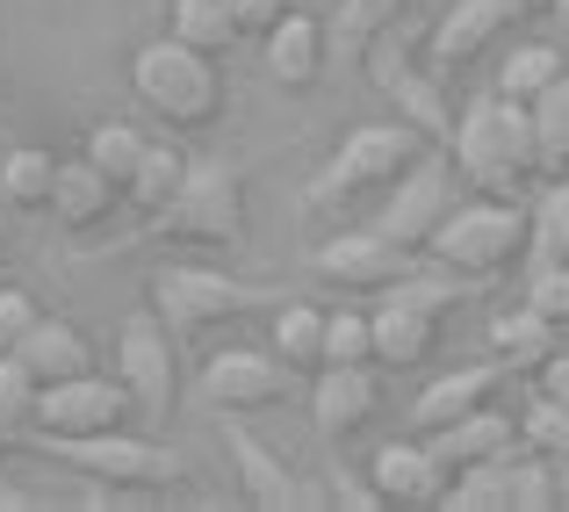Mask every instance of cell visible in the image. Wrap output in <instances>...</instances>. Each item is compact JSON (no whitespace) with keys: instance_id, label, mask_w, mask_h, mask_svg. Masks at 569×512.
I'll return each instance as SVG.
<instances>
[{"instance_id":"obj_30","label":"cell","mask_w":569,"mask_h":512,"mask_svg":"<svg viewBox=\"0 0 569 512\" xmlns=\"http://www.w3.org/2000/svg\"><path fill=\"white\" fill-rule=\"evenodd\" d=\"M188 159H194V152H181V145H167V138H152V145H144L138 180L123 188V203L138 209V217H152V209H159V203H167V195L188 180Z\"/></svg>"},{"instance_id":"obj_41","label":"cell","mask_w":569,"mask_h":512,"mask_svg":"<svg viewBox=\"0 0 569 512\" xmlns=\"http://www.w3.org/2000/svg\"><path fill=\"white\" fill-rule=\"evenodd\" d=\"M43 318V304L29 289H14V282H0V354H8V346H22V333L29 325Z\"/></svg>"},{"instance_id":"obj_11","label":"cell","mask_w":569,"mask_h":512,"mask_svg":"<svg viewBox=\"0 0 569 512\" xmlns=\"http://www.w3.org/2000/svg\"><path fill=\"white\" fill-rule=\"evenodd\" d=\"M138 419V397L123 390V375H66V383H43L37 397V433H109V426H130Z\"/></svg>"},{"instance_id":"obj_20","label":"cell","mask_w":569,"mask_h":512,"mask_svg":"<svg viewBox=\"0 0 569 512\" xmlns=\"http://www.w3.org/2000/svg\"><path fill=\"white\" fill-rule=\"evenodd\" d=\"M426 441H432V455L447 462V476H455V470H469V462H505V455H519V419L498 412V404H476V412L432 426Z\"/></svg>"},{"instance_id":"obj_23","label":"cell","mask_w":569,"mask_h":512,"mask_svg":"<svg viewBox=\"0 0 569 512\" xmlns=\"http://www.w3.org/2000/svg\"><path fill=\"white\" fill-rule=\"evenodd\" d=\"M8 354H22L29 368H37V383H66V375L94 368V339H87L72 318H37L22 333V346H8Z\"/></svg>"},{"instance_id":"obj_27","label":"cell","mask_w":569,"mask_h":512,"mask_svg":"<svg viewBox=\"0 0 569 512\" xmlns=\"http://www.w3.org/2000/svg\"><path fill=\"white\" fill-rule=\"evenodd\" d=\"M505 491H512V512H548V505H562V462L519 441V455H505Z\"/></svg>"},{"instance_id":"obj_9","label":"cell","mask_w":569,"mask_h":512,"mask_svg":"<svg viewBox=\"0 0 569 512\" xmlns=\"http://www.w3.org/2000/svg\"><path fill=\"white\" fill-rule=\"evenodd\" d=\"M361 58H368V80L397 101V116L418 130V138H426V145H447V138H455V95H447V72L432 66V58L418 66V58L403 51L397 29H382Z\"/></svg>"},{"instance_id":"obj_26","label":"cell","mask_w":569,"mask_h":512,"mask_svg":"<svg viewBox=\"0 0 569 512\" xmlns=\"http://www.w3.org/2000/svg\"><path fill=\"white\" fill-rule=\"evenodd\" d=\"M51 180H58V159L43 145H8L0 152V203L8 209H51Z\"/></svg>"},{"instance_id":"obj_33","label":"cell","mask_w":569,"mask_h":512,"mask_svg":"<svg viewBox=\"0 0 569 512\" xmlns=\"http://www.w3.org/2000/svg\"><path fill=\"white\" fill-rule=\"evenodd\" d=\"M173 37L194 43V51H209V58H223L238 43V29H231V14H223V0H173Z\"/></svg>"},{"instance_id":"obj_16","label":"cell","mask_w":569,"mask_h":512,"mask_svg":"<svg viewBox=\"0 0 569 512\" xmlns=\"http://www.w3.org/2000/svg\"><path fill=\"white\" fill-rule=\"evenodd\" d=\"M382 404V368L376 361H347V368H318L310 375V426L325 441H353Z\"/></svg>"},{"instance_id":"obj_6","label":"cell","mask_w":569,"mask_h":512,"mask_svg":"<svg viewBox=\"0 0 569 512\" xmlns=\"http://www.w3.org/2000/svg\"><path fill=\"white\" fill-rule=\"evenodd\" d=\"M281 296L252 289V282L223 275V267H194V260H167L152 275V311L173 325V339H202V333H223V325L252 318V311H274Z\"/></svg>"},{"instance_id":"obj_36","label":"cell","mask_w":569,"mask_h":512,"mask_svg":"<svg viewBox=\"0 0 569 512\" xmlns=\"http://www.w3.org/2000/svg\"><path fill=\"white\" fill-rule=\"evenodd\" d=\"M527 253H556V260H569V174H548L541 203H533V246Z\"/></svg>"},{"instance_id":"obj_2","label":"cell","mask_w":569,"mask_h":512,"mask_svg":"<svg viewBox=\"0 0 569 512\" xmlns=\"http://www.w3.org/2000/svg\"><path fill=\"white\" fill-rule=\"evenodd\" d=\"M447 152H455L461 188H476V195H519L541 174V159H533V116H527V101H512V95L461 101Z\"/></svg>"},{"instance_id":"obj_14","label":"cell","mask_w":569,"mask_h":512,"mask_svg":"<svg viewBox=\"0 0 569 512\" xmlns=\"http://www.w3.org/2000/svg\"><path fill=\"white\" fill-rule=\"evenodd\" d=\"M411 260H418V253L389 246L376 224H353V232L325 238V246L310 253V275H318V282H339V289H397Z\"/></svg>"},{"instance_id":"obj_18","label":"cell","mask_w":569,"mask_h":512,"mask_svg":"<svg viewBox=\"0 0 569 512\" xmlns=\"http://www.w3.org/2000/svg\"><path fill=\"white\" fill-rule=\"evenodd\" d=\"M325 66H332V29H325L318 14L289 8L274 29H267V80H274V87L303 95V87L325 80Z\"/></svg>"},{"instance_id":"obj_7","label":"cell","mask_w":569,"mask_h":512,"mask_svg":"<svg viewBox=\"0 0 569 512\" xmlns=\"http://www.w3.org/2000/svg\"><path fill=\"white\" fill-rule=\"evenodd\" d=\"M418 152H426V138H418V130L403 124V116L347 130V138H339V152L325 159L318 174H310L303 209H332V203H353V195H368V188H389V180L411 167Z\"/></svg>"},{"instance_id":"obj_15","label":"cell","mask_w":569,"mask_h":512,"mask_svg":"<svg viewBox=\"0 0 569 512\" xmlns=\"http://www.w3.org/2000/svg\"><path fill=\"white\" fill-rule=\"evenodd\" d=\"M519 14H527V0H455V8L432 22V66L455 80V72H461V66H476L490 43L512 37Z\"/></svg>"},{"instance_id":"obj_34","label":"cell","mask_w":569,"mask_h":512,"mask_svg":"<svg viewBox=\"0 0 569 512\" xmlns=\"http://www.w3.org/2000/svg\"><path fill=\"white\" fill-rule=\"evenodd\" d=\"M447 505H455V512H512L505 462H469V470H455V476H447Z\"/></svg>"},{"instance_id":"obj_10","label":"cell","mask_w":569,"mask_h":512,"mask_svg":"<svg viewBox=\"0 0 569 512\" xmlns=\"http://www.w3.org/2000/svg\"><path fill=\"white\" fill-rule=\"evenodd\" d=\"M116 375H123V390L138 397L144 419H173V404H181V361H173V325L152 304L116 325Z\"/></svg>"},{"instance_id":"obj_12","label":"cell","mask_w":569,"mask_h":512,"mask_svg":"<svg viewBox=\"0 0 569 512\" xmlns=\"http://www.w3.org/2000/svg\"><path fill=\"white\" fill-rule=\"evenodd\" d=\"M202 397L217 419L223 412H238V419L274 412L289 397V368L274 361V346H223V354L202 361Z\"/></svg>"},{"instance_id":"obj_47","label":"cell","mask_w":569,"mask_h":512,"mask_svg":"<svg viewBox=\"0 0 569 512\" xmlns=\"http://www.w3.org/2000/svg\"><path fill=\"white\" fill-rule=\"evenodd\" d=\"M562 505H569V462H562Z\"/></svg>"},{"instance_id":"obj_21","label":"cell","mask_w":569,"mask_h":512,"mask_svg":"<svg viewBox=\"0 0 569 512\" xmlns=\"http://www.w3.org/2000/svg\"><path fill=\"white\" fill-rule=\"evenodd\" d=\"M116 209H123V188H116L109 174L94 167V159H58V180H51V217L66 224V232H94V224H109Z\"/></svg>"},{"instance_id":"obj_13","label":"cell","mask_w":569,"mask_h":512,"mask_svg":"<svg viewBox=\"0 0 569 512\" xmlns=\"http://www.w3.org/2000/svg\"><path fill=\"white\" fill-rule=\"evenodd\" d=\"M223 447H231V462H238L246 505H267V512H303V505H325V499H332V491L303 484V476H296L289 462L267 455V441H260V433H252L238 412H223Z\"/></svg>"},{"instance_id":"obj_31","label":"cell","mask_w":569,"mask_h":512,"mask_svg":"<svg viewBox=\"0 0 569 512\" xmlns=\"http://www.w3.org/2000/svg\"><path fill=\"white\" fill-rule=\"evenodd\" d=\"M527 116H533V159H541V180L569 174V72L548 87L541 101H527Z\"/></svg>"},{"instance_id":"obj_28","label":"cell","mask_w":569,"mask_h":512,"mask_svg":"<svg viewBox=\"0 0 569 512\" xmlns=\"http://www.w3.org/2000/svg\"><path fill=\"white\" fill-rule=\"evenodd\" d=\"M569 72V58L556 51V43H512L505 51V66H498V95H512V101H541L548 87H556Z\"/></svg>"},{"instance_id":"obj_17","label":"cell","mask_w":569,"mask_h":512,"mask_svg":"<svg viewBox=\"0 0 569 512\" xmlns=\"http://www.w3.org/2000/svg\"><path fill=\"white\" fill-rule=\"evenodd\" d=\"M505 361L490 354V361H461V368H440L426 390L411 397V426L418 433H432V426H447V419H461V412H476V404H498V390H505Z\"/></svg>"},{"instance_id":"obj_48","label":"cell","mask_w":569,"mask_h":512,"mask_svg":"<svg viewBox=\"0 0 569 512\" xmlns=\"http://www.w3.org/2000/svg\"><path fill=\"white\" fill-rule=\"evenodd\" d=\"M527 8H548V0H527Z\"/></svg>"},{"instance_id":"obj_32","label":"cell","mask_w":569,"mask_h":512,"mask_svg":"<svg viewBox=\"0 0 569 512\" xmlns=\"http://www.w3.org/2000/svg\"><path fill=\"white\" fill-rule=\"evenodd\" d=\"M527 311H541L556 333H569V260L556 253H527V296H519Z\"/></svg>"},{"instance_id":"obj_5","label":"cell","mask_w":569,"mask_h":512,"mask_svg":"<svg viewBox=\"0 0 569 512\" xmlns=\"http://www.w3.org/2000/svg\"><path fill=\"white\" fill-rule=\"evenodd\" d=\"M130 95L167 130H209L223 116V101H231L223 95V66L209 51H194V43H181L173 29L130 58Z\"/></svg>"},{"instance_id":"obj_8","label":"cell","mask_w":569,"mask_h":512,"mask_svg":"<svg viewBox=\"0 0 569 512\" xmlns=\"http://www.w3.org/2000/svg\"><path fill=\"white\" fill-rule=\"evenodd\" d=\"M461 195H469V188H461V174H455V152H447V145H426V152H418L411 167H403V174L382 188V209H376L368 224H376L389 246L426 253L432 232L447 224V209H455Z\"/></svg>"},{"instance_id":"obj_24","label":"cell","mask_w":569,"mask_h":512,"mask_svg":"<svg viewBox=\"0 0 569 512\" xmlns=\"http://www.w3.org/2000/svg\"><path fill=\"white\" fill-rule=\"evenodd\" d=\"M267 346H274V361L289 375H318L325 368V304H310V296L274 304V318H267Z\"/></svg>"},{"instance_id":"obj_29","label":"cell","mask_w":569,"mask_h":512,"mask_svg":"<svg viewBox=\"0 0 569 512\" xmlns=\"http://www.w3.org/2000/svg\"><path fill=\"white\" fill-rule=\"evenodd\" d=\"M144 145H152V138H144L138 124L109 116V124H94V130H87V145H80V152L94 159V167L109 174L116 188H130V180H138V167H144Z\"/></svg>"},{"instance_id":"obj_35","label":"cell","mask_w":569,"mask_h":512,"mask_svg":"<svg viewBox=\"0 0 569 512\" xmlns=\"http://www.w3.org/2000/svg\"><path fill=\"white\" fill-rule=\"evenodd\" d=\"M519 441L541 447V455H556V462H569V404H556L548 390H533L527 412H519Z\"/></svg>"},{"instance_id":"obj_42","label":"cell","mask_w":569,"mask_h":512,"mask_svg":"<svg viewBox=\"0 0 569 512\" xmlns=\"http://www.w3.org/2000/svg\"><path fill=\"white\" fill-rule=\"evenodd\" d=\"M332 499H339V505H353V512H376V505H382V491H376V476L332 470Z\"/></svg>"},{"instance_id":"obj_46","label":"cell","mask_w":569,"mask_h":512,"mask_svg":"<svg viewBox=\"0 0 569 512\" xmlns=\"http://www.w3.org/2000/svg\"><path fill=\"white\" fill-rule=\"evenodd\" d=\"M548 22H556L562 37H569V0H548Z\"/></svg>"},{"instance_id":"obj_19","label":"cell","mask_w":569,"mask_h":512,"mask_svg":"<svg viewBox=\"0 0 569 512\" xmlns=\"http://www.w3.org/2000/svg\"><path fill=\"white\" fill-rule=\"evenodd\" d=\"M368 476H376L382 505H447V462L432 455L426 433H418V441H389V447H376Z\"/></svg>"},{"instance_id":"obj_4","label":"cell","mask_w":569,"mask_h":512,"mask_svg":"<svg viewBox=\"0 0 569 512\" xmlns=\"http://www.w3.org/2000/svg\"><path fill=\"white\" fill-rule=\"evenodd\" d=\"M527 246H533V209L519 203V195H476L469 188L455 209H447V224L432 232L426 253L483 289L490 275H505L512 260H527Z\"/></svg>"},{"instance_id":"obj_1","label":"cell","mask_w":569,"mask_h":512,"mask_svg":"<svg viewBox=\"0 0 569 512\" xmlns=\"http://www.w3.org/2000/svg\"><path fill=\"white\" fill-rule=\"evenodd\" d=\"M37 447L51 462H66L72 476H87V505H144L152 491L181 484L188 462L173 455L167 441L152 433H130V426H109V433H37Z\"/></svg>"},{"instance_id":"obj_38","label":"cell","mask_w":569,"mask_h":512,"mask_svg":"<svg viewBox=\"0 0 569 512\" xmlns=\"http://www.w3.org/2000/svg\"><path fill=\"white\" fill-rule=\"evenodd\" d=\"M403 8H411V0H339V43H347V51H368L382 29H397Z\"/></svg>"},{"instance_id":"obj_3","label":"cell","mask_w":569,"mask_h":512,"mask_svg":"<svg viewBox=\"0 0 569 512\" xmlns=\"http://www.w3.org/2000/svg\"><path fill=\"white\" fill-rule=\"evenodd\" d=\"M246 238V174L231 159H188V180L138 224V246H209L231 253Z\"/></svg>"},{"instance_id":"obj_45","label":"cell","mask_w":569,"mask_h":512,"mask_svg":"<svg viewBox=\"0 0 569 512\" xmlns=\"http://www.w3.org/2000/svg\"><path fill=\"white\" fill-rule=\"evenodd\" d=\"M14 433H22V426H14V419L0 412V455H14Z\"/></svg>"},{"instance_id":"obj_39","label":"cell","mask_w":569,"mask_h":512,"mask_svg":"<svg viewBox=\"0 0 569 512\" xmlns=\"http://www.w3.org/2000/svg\"><path fill=\"white\" fill-rule=\"evenodd\" d=\"M37 397H43L37 368H29L22 354H0V412H8L14 426H29V419H37Z\"/></svg>"},{"instance_id":"obj_25","label":"cell","mask_w":569,"mask_h":512,"mask_svg":"<svg viewBox=\"0 0 569 512\" xmlns=\"http://www.w3.org/2000/svg\"><path fill=\"white\" fill-rule=\"evenodd\" d=\"M483 339H490V354H498L512 375H519V368H541V361L562 346V333L541 318V311H527V304H519V311H490Z\"/></svg>"},{"instance_id":"obj_43","label":"cell","mask_w":569,"mask_h":512,"mask_svg":"<svg viewBox=\"0 0 569 512\" xmlns=\"http://www.w3.org/2000/svg\"><path fill=\"white\" fill-rule=\"evenodd\" d=\"M533 390H548L556 404H569V354H562V346L541 361V368H533Z\"/></svg>"},{"instance_id":"obj_44","label":"cell","mask_w":569,"mask_h":512,"mask_svg":"<svg viewBox=\"0 0 569 512\" xmlns=\"http://www.w3.org/2000/svg\"><path fill=\"white\" fill-rule=\"evenodd\" d=\"M29 505H37V499H29L14 476H0V512H29Z\"/></svg>"},{"instance_id":"obj_37","label":"cell","mask_w":569,"mask_h":512,"mask_svg":"<svg viewBox=\"0 0 569 512\" xmlns=\"http://www.w3.org/2000/svg\"><path fill=\"white\" fill-rule=\"evenodd\" d=\"M347 361H376V325L368 311H325V368H347Z\"/></svg>"},{"instance_id":"obj_40","label":"cell","mask_w":569,"mask_h":512,"mask_svg":"<svg viewBox=\"0 0 569 512\" xmlns=\"http://www.w3.org/2000/svg\"><path fill=\"white\" fill-rule=\"evenodd\" d=\"M289 8H296V0H223V14H231L238 43H267V29H274Z\"/></svg>"},{"instance_id":"obj_22","label":"cell","mask_w":569,"mask_h":512,"mask_svg":"<svg viewBox=\"0 0 569 512\" xmlns=\"http://www.w3.org/2000/svg\"><path fill=\"white\" fill-rule=\"evenodd\" d=\"M368 325H376V368H382V375L418 368V361L440 346V318H426V311L397 304V296H382V304L368 311Z\"/></svg>"}]
</instances>
